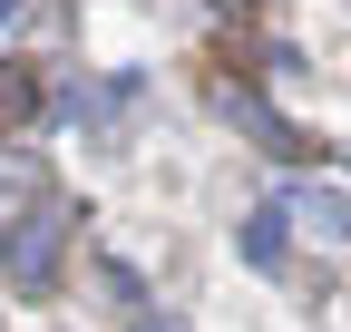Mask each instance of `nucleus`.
Wrapping results in <instances>:
<instances>
[{"label": "nucleus", "instance_id": "f257e3e1", "mask_svg": "<svg viewBox=\"0 0 351 332\" xmlns=\"http://www.w3.org/2000/svg\"><path fill=\"white\" fill-rule=\"evenodd\" d=\"M59 244H69V215H59V205H39V215H20V235L0 244V264H10V283H29V294H49V274H59Z\"/></svg>", "mask_w": 351, "mask_h": 332}, {"label": "nucleus", "instance_id": "f03ea898", "mask_svg": "<svg viewBox=\"0 0 351 332\" xmlns=\"http://www.w3.org/2000/svg\"><path fill=\"white\" fill-rule=\"evenodd\" d=\"M215 108H225V117H244V128H254L263 147H274V156H293V147H302V137H293V128H283V117H274V108H263L254 88H234V78H225V88H215Z\"/></svg>", "mask_w": 351, "mask_h": 332}, {"label": "nucleus", "instance_id": "7ed1b4c3", "mask_svg": "<svg viewBox=\"0 0 351 332\" xmlns=\"http://www.w3.org/2000/svg\"><path fill=\"white\" fill-rule=\"evenodd\" d=\"M283 215H302V225L322 235V244H341V254H351V195H332V186H313V195H293Z\"/></svg>", "mask_w": 351, "mask_h": 332}, {"label": "nucleus", "instance_id": "20e7f679", "mask_svg": "<svg viewBox=\"0 0 351 332\" xmlns=\"http://www.w3.org/2000/svg\"><path fill=\"white\" fill-rule=\"evenodd\" d=\"M244 264H263V274L283 264V205H254L244 215Z\"/></svg>", "mask_w": 351, "mask_h": 332}, {"label": "nucleus", "instance_id": "39448f33", "mask_svg": "<svg viewBox=\"0 0 351 332\" xmlns=\"http://www.w3.org/2000/svg\"><path fill=\"white\" fill-rule=\"evenodd\" d=\"M29 108H39V78L29 69H0V128H29Z\"/></svg>", "mask_w": 351, "mask_h": 332}, {"label": "nucleus", "instance_id": "423d86ee", "mask_svg": "<svg viewBox=\"0 0 351 332\" xmlns=\"http://www.w3.org/2000/svg\"><path fill=\"white\" fill-rule=\"evenodd\" d=\"M0 20H20V0H0Z\"/></svg>", "mask_w": 351, "mask_h": 332}]
</instances>
